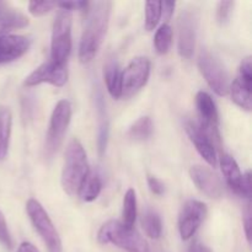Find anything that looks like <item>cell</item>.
<instances>
[{
	"label": "cell",
	"mask_w": 252,
	"mask_h": 252,
	"mask_svg": "<svg viewBox=\"0 0 252 252\" xmlns=\"http://www.w3.org/2000/svg\"><path fill=\"white\" fill-rule=\"evenodd\" d=\"M95 106L96 116H97V149L100 157L105 153L108 142V132H110V122L107 118V111H106L105 98L102 93L97 90L95 95Z\"/></svg>",
	"instance_id": "obj_16"
},
{
	"label": "cell",
	"mask_w": 252,
	"mask_h": 252,
	"mask_svg": "<svg viewBox=\"0 0 252 252\" xmlns=\"http://www.w3.org/2000/svg\"><path fill=\"white\" fill-rule=\"evenodd\" d=\"M198 69L217 95H228L230 88L228 71L218 57L208 51H202L198 57Z\"/></svg>",
	"instance_id": "obj_7"
},
{
	"label": "cell",
	"mask_w": 252,
	"mask_h": 252,
	"mask_svg": "<svg viewBox=\"0 0 252 252\" xmlns=\"http://www.w3.org/2000/svg\"><path fill=\"white\" fill-rule=\"evenodd\" d=\"M220 167L224 177H225L226 184L229 185L231 189L235 193L239 194L240 192L241 184H243V174L239 169L238 162L235 161L231 155L223 154L220 158Z\"/></svg>",
	"instance_id": "obj_18"
},
{
	"label": "cell",
	"mask_w": 252,
	"mask_h": 252,
	"mask_svg": "<svg viewBox=\"0 0 252 252\" xmlns=\"http://www.w3.org/2000/svg\"><path fill=\"white\" fill-rule=\"evenodd\" d=\"M243 224H244V231H245V236L246 240H248L249 244H251V225H252V213H251V208L250 204L246 208L245 213H244V219H243Z\"/></svg>",
	"instance_id": "obj_34"
},
{
	"label": "cell",
	"mask_w": 252,
	"mask_h": 252,
	"mask_svg": "<svg viewBox=\"0 0 252 252\" xmlns=\"http://www.w3.org/2000/svg\"><path fill=\"white\" fill-rule=\"evenodd\" d=\"M17 252H39V251L37 250L36 246L32 245L31 243H27V241H25V243H22L21 245L19 246Z\"/></svg>",
	"instance_id": "obj_38"
},
{
	"label": "cell",
	"mask_w": 252,
	"mask_h": 252,
	"mask_svg": "<svg viewBox=\"0 0 252 252\" xmlns=\"http://www.w3.org/2000/svg\"><path fill=\"white\" fill-rule=\"evenodd\" d=\"M186 132L189 134V139L196 147L197 152L199 153L202 158L208 162L211 166L217 165V152L214 148L213 140L211 139L208 134L199 127V125L193 121H187L186 122Z\"/></svg>",
	"instance_id": "obj_14"
},
{
	"label": "cell",
	"mask_w": 252,
	"mask_h": 252,
	"mask_svg": "<svg viewBox=\"0 0 252 252\" xmlns=\"http://www.w3.org/2000/svg\"><path fill=\"white\" fill-rule=\"evenodd\" d=\"M189 176L197 189L209 198L218 199L223 196L224 189L221 181L207 167L202 165H194L189 169Z\"/></svg>",
	"instance_id": "obj_13"
},
{
	"label": "cell",
	"mask_w": 252,
	"mask_h": 252,
	"mask_svg": "<svg viewBox=\"0 0 252 252\" xmlns=\"http://www.w3.org/2000/svg\"><path fill=\"white\" fill-rule=\"evenodd\" d=\"M148 185H149L150 191L157 196H161L165 192V185L161 180L155 176H148Z\"/></svg>",
	"instance_id": "obj_33"
},
{
	"label": "cell",
	"mask_w": 252,
	"mask_h": 252,
	"mask_svg": "<svg viewBox=\"0 0 252 252\" xmlns=\"http://www.w3.org/2000/svg\"><path fill=\"white\" fill-rule=\"evenodd\" d=\"M198 16L196 11L187 9L179 17V53L182 58L189 59L196 48Z\"/></svg>",
	"instance_id": "obj_11"
},
{
	"label": "cell",
	"mask_w": 252,
	"mask_h": 252,
	"mask_svg": "<svg viewBox=\"0 0 252 252\" xmlns=\"http://www.w3.org/2000/svg\"><path fill=\"white\" fill-rule=\"evenodd\" d=\"M172 44V29L169 24H164L157 30L154 36V46L159 54L164 56L170 51Z\"/></svg>",
	"instance_id": "obj_26"
},
{
	"label": "cell",
	"mask_w": 252,
	"mask_h": 252,
	"mask_svg": "<svg viewBox=\"0 0 252 252\" xmlns=\"http://www.w3.org/2000/svg\"><path fill=\"white\" fill-rule=\"evenodd\" d=\"M234 1H220L218 4V9H217V20L220 25L226 24L230 19V15L233 12Z\"/></svg>",
	"instance_id": "obj_29"
},
{
	"label": "cell",
	"mask_w": 252,
	"mask_h": 252,
	"mask_svg": "<svg viewBox=\"0 0 252 252\" xmlns=\"http://www.w3.org/2000/svg\"><path fill=\"white\" fill-rule=\"evenodd\" d=\"M196 107L199 116V127L211 137L213 142H219V115L212 96L206 91H199L196 95Z\"/></svg>",
	"instance_id": "obj_10"
},
{
	"label": "cell",
	"mask_w": 252,
	"mask_h": 252,
	"mask_svg": "<svg viewBox=\"0 0 252 252\" xmlns=\"http://www.w3.org/2000/svg\"><path fill=\"white\" fill-rule=\"evenodd\" d=\"M142 226L150 239H159L162 233V223L159 214L147 208L142 216Z\"/></svg>",
	"instance_id": "obj_23"
},
{
	"label": "cell",
	"mask_w": 252,
	"mask_h": 252,
	"mask_svg": "<svg viewBox=\"0 0 252 252\" xmlns=\"http://www.w3.org/2000/svg\"><path fill=\"white\" fill-rule=\"evenodd\" d=\"M97 241L102 245L112 244L126 252H149V246L140 234L118 220L106 221L98 230Z\"/></svg>",
	"instance_id": "obj_3"
},
{
	"label": "cell",
	"mask_w": 252,
	"mask_h": 252,
	"mask_svg": "<svg viewBox=\"0 0 252 252\" xmlns=\"http://www.w3.org/2000/svg\"><path fill=\"white\" fill-rule=\"evenodd\" d=\"M207 217V206L203 202L189 199L182 206L179 216V231L182 240H189L196 234Z\"/></svg>",
	"instance_id": "obj_9"
},
{
	"label": "cell",
	"mask_w": 252,
	"mask_h": 252,
	"mask_svg": "<svg viewBox=\"0 0 252 252\" xmlns=\"http://www.w3.org/2000/svg\"><path fill=\"white\" fill-rule=\"evenodd\" d=\"M86 152L79 139H71L65 150L64 166L62 170V187L69 196L79 192L81 184L89 174Z\"/></svg>",
	"instance_id": "obj_2"
},
{
	"label": "cell",
	"mask_w": 252,
	"mask_h": 252,
	"mask_svg": "<svg viewBox=\"0 0 252 252\" xmlns=\"http://www.w3.org/2000/svg\"><path fill=\"white\" fill-rule=\"evenodd\" d=\"M29 25V19L19 11H2L0 12V37L6 36L12 30L24 29Z\"/></svg>",
	"instance_id": "obj_22"
},
{
	"label": "cell",
	"mask_w": 252,
	"mask_h": 252,
	"mask_svg": "<svg viewBox=\"0 0 252 252\" xmlns=\"http://www.w3.org/2000/svg\"><path fill=\"white\" fill-rule=\"evenodd\" d=\"M103 78L110 95L113 98H120L122 96V71L116 59L111 58L106 62L103 66Z\"/></svg>",
	"instance_id": "obj_17"
},
{
	"label": "cell",
	"mask_w": 252,
	"mask_h": 252,
	"mask_svg": "<svg viewBox=\"0 0 252 252\" xmlns=\"http://www.w3.org/2000/svg\"><path fill=\"white\" fill-rule=\"evenodd\" d=\"M176 6L175 1H162L161 2V15H164L165 20H169L174 14V9Z\"/></svg>",
	"instance_id": "obj_36"
},
{
	"label": "cell",
	"mask_w": 252,
	"mask_h": 252,
	"mask_svg": "<svg viewBox=\"0 0 252 252\" xmlns=\"http://www.w3.org/2000/svg\"><path fill=\"white\" fill-rule=\"evenodd\" d=\"M12 115L5 106H0V161L5 160L9 153L10 137H11Z\"/></svg>",
	"instance_id": "obj_20"
},
{
	"label": "cell",
	"mask_w": 252,
	"mask_h": 252,
	"mask_svg": "<svg viewBox=\"0 0 252 252\" xmlns=\"http://www.w3.org/2000/svg\"><path fill=\"white\" fill-rule=\"evenodd\" d=\"M26 211L32 225L46 244L48 252H63L61 236L42 204L34 198H30L26 203Z\"/></svg>",
	"instance_id": "obj_4"
},
{
	"label": "cell",
	"mask_w": 252,
	"mask_h": 252,
	"mask_svg": "<svg viewBox=\"0 0 252 252\" xmlns=\"http://www.w3.org/2000/svg\"><path fill=\"white\" fill-rule=\"evenodd\" d=\"M57 6L61 7V10H66V11H71V10H86L89 6L88 1H61L57 2Z\"/></svg>",
	"instance_id": "obj_32"
},
{
	"label": "cell",
	"mask_w": 252,
	"mask_h": 252,
	"mask_svg": "<svg viewBox=\"0 0 252 252\" xmlns=\"http://www.w3.org/2000/svg\"><path fill=\"white\" fill-rule=\"evenodd\" d=\"M187 252H213L208 246H206L204 244L199 243V241H193V243L189 245V248L187 249Z\"/></svg>",
	"instance_id": "obj_37"
},
{
	"label": "cell",
	"mask_w": 252,
	"mask_h": 252,
	"mask_svg": "<svg viewBox=\"0 0 252 252\" xmlns=\"http://www.w3.org/2000/svg\"><path fill=\"white\" fill-rule=\"evenodd\" d=\"M239 194L245 197V198H250L251 197V172L250 171H246L245 174H243V184H241Z\"/></svg>",
	"instance_id": "obj_35"
},
{
	"label": "cell",
	"mask_w": 252,
	"mask_h": 252,
	"mask_svg": "<svg viewBox=\"0 0 252 252\" xmlns=\"http://www.w3.org/2000/svg\"><path fill=\"white\" fill-rule=\"evenodd\" d=\"M0 244L6 249L12 248L11 235H10L7 223L6 220H5V217L4 214L1 213V211H0Z\"/></svg>",
	"instance_id": "obj_30"
},
{
	"label": "cell",
	"mask_w": 252,
	"mask_h": 252,
	"mask_svg": "<svg viewBox=\"0 0 252 252\" xmlns=\"http://www.w3.org/2000/svg\"><path fill=\"white\" fill-rule=\"evenodd\" d=\"M71 120V103L68 100H61L56 105L49 121L46 137L44 153L47 158H52L62 145L69 123Z\"/></svg>",
	"instance_id": "obj_6"
},
{
	"label": "cell",
	"mask_w": 252,
	"mask_h": 252,
	"mask_svg": "<svg viewBox=\"0 0 252 252\" xmlns=\"http://www.w3.org/2000/svg\"><path fill=\"white\" fill-rule=\"evenodd\" d=\"M102 189V180L96 171H89L85 180L79 189L78 194L80 196L81 201L93 202L100 196Z\"/></svg>",
	"instance_id": "obj_21"
},
{
	"label": "cell",
	"mask_w": 252,
	"mask_h": 252,
	"mask_svg": "<svg viewBox=\"0 0 252 252\" xmlns=\"http://www.w3.org/2000/svg\"><path fill=\"white\" fill-rule=\"evenodd\" d=\"M2 7H4V2L0 1V12H2Z\"/></svg>",
	"instance_id": "obj_39"
},
{
	"label": "cell",
	"mask_w": 252,
	"mask_h": 252,
	"mask_svg": "<svg viewBox=\"0 0 252 252\" xmlns=\"http://www.w3.org/2000/svg\"><path fill=\"white\" fill-rule=\"evenodd\" d=\"M161 19V1L145 2V29L153 31Z\"/></svg>",
	"instance_id": "obj_27"
},
{
	"label": "cell",
	"mask_w": 252,
	"mask_h": 252,
	"mask_svg": "<svg viewBox=\"0 0 252 252\" xmlns=\"http://www.w3.org/2000/svg\"><path fill=\"white\" fill-rule=\"evenodd\" d=\"M57 7L56 1H30L29 2V11L31 12L33 16H43L47 12L53 10Z\"/></svg>",
	"instance_id": "obj_28"
},
{
	"label": "cell",
	"mask_w": 252,
	"mask_h": 252,
	"mask_svg": "<svg viewBox=\"0 0 252 252\" xmlns=\"http://www.w3.org/2000/svg\"><path fill=\"white\" fill-rule=\"evenodd\" d=\"M68 80V69L66 65H61L54 62L48 61L42 63L37 69H34L26 79L25 86L33 88L39 84H51L53 86H63Z\"/></svg>",
	"instance_id": "obj_12"
},
{
	"label": "cell",
	"mask_w": 252,
	"mask_h": 252,
	"mask_svg": "<svg viewBox=\"0 0 252 252\" xmlns=\"http://www.w3.org/2000/svg\"><path fill=\"white\" fill-rule=\"evenodd\" d=\"M251 83L252 81L241 79L240 76L233 81V84L229 88L231 93V98L234 102L241 107L243 110L251 111L252 98H251Z\"/></svg>",
	"instance_id": "obj_19"
},
{
	"label": "cell",
	"mask_w": 252,
	"mask_h": 252,
	"mask_svg": "<svg viewBox=\"0 0 252 252\" xmlns=\"http://www.w3.org/2000/svg\"><path fill=\"white\" fill-rule=\"evenodd\" d=\"M111 7V1L89 2L85 27L79 46V59L81 63H89L97 54L108 29Z\"/></svg>",
	"instance_id": "obj_1"
},
{
	"label": "cell",
	"mask_w": 252,
	"mask_h": 252,
	"mask_svg": "<svg viewBox=\"0 0 252 252\" xmlns=\"http://www.w3.org/2000/svg\"><path fill=\"white\" fill-rule=\"evenodd\" d=\"M153 132H154V125H153V121L150 120V117L144 116V117H140L139 120L135 121L133 123L132 127L129 128V137L134 140H147L152 137Z\"/></svg>",
	"instance_id": "obj_25"
},
{
	"label": "cell",
	"mask_w": 252,
	"mask_h": 252,
	"mask_svg": "<svg viewBox=\"0 0 252 252\" xmlns=\"http://www.w3.org/2000/svg\"><path fill=\"white\" fill-rule=\"evenodd\" d=\"M137 218V194L133 189H129L125 194L123 198V209H122V221L123 225L128 228H133Z\"/></svg>",
	"instance_id": "obj_24"
},
{
	"label": "cell",
	"mask_w": 252,
	"mask_h": 252,
	"mask_svg": "<svg viewBox=\"0 0 252 252\" xmlns=\"http://www.w3.org/2000/svg\"><path fill=\"white\" fill-rule=\"evenodd\" d=\"M150 75V61L137 57L122 71V96L130 97L147 85Z\"/></svg>",
	"instance_id": "obj_8"
},
{
	"label": "cell",
	"mask_w": 252,
	"mask_h": 252,
	"mask_svg": "<svg viewBox=\"0 0 252 252\" xmlns=\"http://www.w3.org/2000/svg\"><path fill=\"white\" fill-rule=\"evenodd\" d=\"M71 52V14L61 10L53 24L51 42V61L61 65H66Z\"/></svg>",
	"instance_id": "obj_5"
},
{
	"label": "cell",
	"mask_w": 252,
	"mask_h": 252,
	"mask_svg": "<svg viewBox=\"0 0 252 252\" xmlns=\"http://www.w3.org/2000/svg\"><path fill=\"white\" fill-rule=\"evenodd\" d=\"M241 79L252 81V61L251 57H246L243 59L239 66V75Z\"/></svg>",
	"instance_id": "obj_31"
},
{
	"label": "cell",
	"mask_w": 252,
	"mask_h": 252,
	"mask_svg": "<svg viewBox=\"0 0 252 252\" xmlns=\"http://www.w3.org/2000/svg\"><path fill=\"white\" fill-rule=\"evenodd\" d=\"M31 41L20 34H6L0 37V64L14 62L29 51Z\"/></svg>",
	"instance_id": "obj_15"
}]
</instances>
